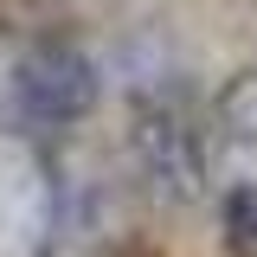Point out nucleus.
<instances>
[{"label": "nucleus", "mask_w": 257, "mask_h": 257, "mask_svg": "<svg viewBox=\"0 0 257 257\" xmlns=\"http://www.w3.org/2000/svg\"><path fill=\"white\" fill-rule=\"evenodd\" d=\"M13 103H20V116H32V122H45V128L77 122L96 103V64L71 39H39L13 64Z\"/></svg>", "instance_id": "obj_1"}, {"label": "nucleus", "mask_w": 257, "mask_h": 257, "mask_svg": "<svg viewBox=\"0 0 257 257\" xmlns=\"http://www.w3.org/2000/svg\"><path fill=\"white\" fill-rule=\"evenodd\" d=\"M135 155H142V167H148V180H155L161 193H174V199H193L199 180H206L199 135H193V122L167 103V96L135 116Z\"/></svg>", "instance_id": "obj_2"}, {"label": "nucleus", "mask_w": 257, "mask_h": 257, "mask_svg": "<svg viewBox=\"0 0 257 257\" xmlns=\"http://www.w3.org/2000/svg\"><path fill=\"white\" fill-rule=\"evenodd\" d=\"M225 231H231L238 251H257V180L225 193Z\"/></svg>", "instance_id": "obj_3"}]
</instances>
